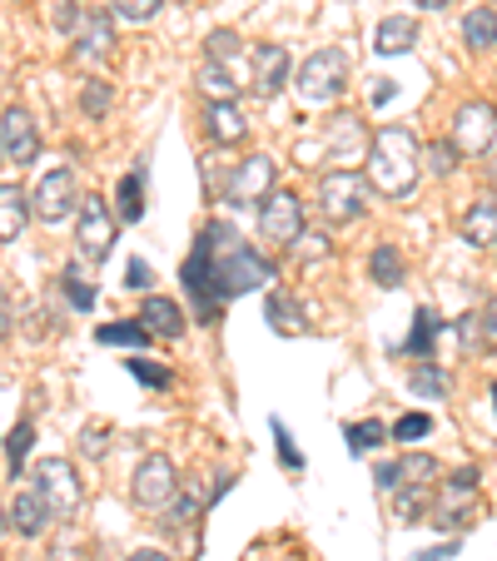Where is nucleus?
<instances>
[{
	"instance_id": "72a5a7b5",
	"label": "nucleus",
	"mask_w": 497,
	"mask_h": 561,
	"mask_svg": "<svg viewBox=\"0 0 497 561\" xmlns=\"http://www.w3.org/2000/svg\"><path fill=\"white\" fill-rule=\"evenodd\" d=\"M408 382H413V392H418V398H448V373H438L433 363H418Z\"/></svg>"
},
{
	"instance_id": "2f4dec72",
	"label": "nucleus",
	"mask_w": 497,
	"mask_h": 561,
	"mask_svg": "<svg viewBox=\"0 0 497 561\" xmlns=\"http://www.w3.org/2000/svg\"><path fill=\"white\" fill-rule=\"evenodd\" d=\"M343 437H349L353 453H373V447H383V437H393V433L379 423V417H363V423H349V433Z\"/></svg>"
},
{
	"instance_id": "f3484780",
	"label": "nucleus",
	"mask_w": 497,
	"mask_h": 561,
	"mask_svg": "<svg viewBox=\"0 0 497 561\" xmlns=\"http://www.w3.org/2000/svg\"><path fill=\"white\" fill-rule=\"evenodd\" d=\"M458 233H463V244H473V249H497V199L493 194H477V199L467 204L463 219H458Z\"/></svg>"
},
{
	"instance_id": "20e7f679",
	"label": "nucleus",
	"mask_w": 497,
	"mask_h": 561,
	"mask_svg": "<svg viewBox=\"0 0 497 561\" xmlns=\"http://www.w3.org/2000/svg\"><path fill=\"white\" fill-rule=\"evenodd\" d=\"M294 90L304 105H334V100L349 90V55L339 45H324L314 50L294 75Z\"/></svg>"
},
{
	"instance_id": "4be33fe9",
	"label": "nucleus",
	"mask_w": 497,
	"mask_h": 561,
	"mask_svg": "<svg viewBox=\"0 0 497 561\" xmlns=\"http://www.w3.org/2000/svg\"><path fill=\"white\" fill-rule=\"evenodd\" d=\"M418 45V21L413 15H383L373 31V50L379 55H408Z\"/></svg>"
},
{
	"instance_id": "9d476101",
	"label": "nucleus",
	"mask_w": 497,
	"mask_h": 561,
	"mask_svg": "<svg viewBox=\"0 0 497 561\" xmlns=\"http://www.w3.org/2000/svg\"><path fill=\"white\" fill-rule=\"evenodd\" d=\"M80 199H86V194H80L70 170H45L41 184L31 190V209L41 214V224H60Z\"/></svg>"
},
{
	"instance_id": "8fccbe9b",
	"label": "nucleus",
	"mask_w": 497,
	"mask_h": 561,
	"mask_svg": "<svg viewBox=\"0 0 497 561\" xmlns=\"http://www.w3.org/2000/svg\"><path fill=\"white\" fill-rule=\"evenodd\" d=\"M458 551V541H448V547H433V551H418L413 561H443V557H453Z\"/></svg>"
},
{
	"instance_id": "a211bd4d",
	"label": "nucleus",
	"mask_w": 497,
	"mask_h": 561,
	"mask_svg": "<svg viewBox=\"0 0 497 561\" xmlns=\"http://www.w3.org/2000/svg\"><path fill=\"white\" fill-rule=\"evenodd\" d=\"M139 323H145V333L149 339H184V308L174 304V298H159V294H149L145 304H139Z\"/></svg>"
},
{
	"instance_id": "9b49d317",
	"label": "nucleus",
	"mask_w": 497,
	"mask_h": 561,
	"mask_svg": "<svg viewBox=\"0 0 497 561\" xmlns=\"http://www.w3.org/2000/svg\"><path fill=\"white\" fill-rule=\"evenodd\" d=\"M497 139V110L487 100H473L453 115V145L458 154H487Z\"/></svg>"
},
{
	"instance_id": "bb28decb",
	"label": "nucleus",
	"mask_w": 497,
	"mask_h": 561,
	"mask_svg": "<svg viewBox=\"0 0 497 561\" xmlns=\"http://www.w3.org/2000/svg\"><path fill=\"white\" fill-rule=\"evenodd\" d=\"M463 41H467V50H493L497 45V15L487 5L463 15Z\"/></svg>"
},
{
	"instance_id": "a18cd8bd",
	"label": "nucleus",
	"mask_w": 497,
	"mask_h": 561,
	"mask_svg": "<svg viewBox=\"0 0 497 561\" xmlns=\"http://www.w3.org/2000/svg\"><path fill=\"white\" fill-rule=\"evenodd\" d=\"M418 517H423V492H403L398 497V522H408L413 527Z\"/></svg>"
},
{
	"instance_id": "5701e85b",
	"label": "nucleus",
	"mask_w": 497,
	"mask_h": 561,
	"mask_svg": "<svg viewBox=\"0 0 497 561\" xmlns=\"http://www.w3.org/2000/svg\"><path fill=\"white\" fill-rule=\"evenodd\" d=\"M50 522H55V517H50V507H45V497H41L35 488H25L21 497L11 502V527L21 531V537H41V531L50 527Z\"/></svg>"
},
{
	"instance_id": "c756f323",
	"label": "nucleus",
	"mask_w": 497,
	"mask_h": 561,
	"mask_svg": "<svg viewBox=\"0 0 497 561\" xmlns=\"http://www.w3.org/2000/svg\"><path fill=\"white\" fill-rule=\"evenodd\" d=\"M194 482H200V477H194ZM194 482H180V497L170 502V522H174V527L194 522L204 512V502H210V497H204V488H194Z\"/></svg>"
},
{
	"instance_id": "37998d69",
	"label": "nucleus",
	"mask_w": 497,
	"mask_h": 561,
	"mask_svg": "<svg viewBox=\"0 0 497 561\" xmlns=\"http://www.w3.org/2000/svg\"><path fill=\"white\" fill-rule=\"evenodd\" d=\"M274 443H279V457H284L289 472H304V453L294 447V437H289V427L279 423V417H274Z\"/></svg>"
},
{
	"instance_id": "f8f14e48",
	"label": "nucleus",
	"mask_w": 497,
	"mask_h": 561,
	"mask_svg": "<svg viewBox=\"0 0 497 561\" xmlns=\"http://www.w3.org/2000/svg\"><path fill=\"white\" fill-rule=\"evenodd\" d=\"M289 70H294V60H289L284 45L264 41V45H255V50H249V85H255V95L274 100L279 90L289 85Z\"/></svg>"
},
{
	"instance_id": "7ed1b4c3",
	"label": "nucleus",
	"mask_w": 497,
	"mask_h": 561,
	"mask_svg": "<svg viewBox=\"0 0 497 561\" xmlns=\"http://www.w3.org/2000/svg\"><path fill=\"white\" fill-rule=\"evenodd\" d=\"M60 31L70 35L75 60H105L110 45H115V11H100L86 0H65Z\"/></svg>"
},
{
	"instance_id": "473e14b6",
	"label": "nucleus",
	"mask_w": 497,
	"mask_h": 561,
	"mask_svg": "<svg viewBox=\"0 0 497 561\" xmlns=\"http://www.w3.org/2000/svg\"><path fill=\"white\" fill-rule=\"evenodd\" d=\"M423 170L438 174V180L458 170V145H453V139H433V145L423 149Z\"/></svg>"
},
{
	"instance_id": "c9c22d12",
	"label": "nucleus",
	"mask_w": 497,
	"mask_h": 561,
	"mask_svg": "<svg viewBox=\"0 0 497 561\" xmlns=\"http://www.w3.org/2000/svg\"><path fill=\"white\" fill-rule=\"evenodd\" d=\"M239 31H210L204 35V60H219V65H229L234 55H239Z\"/></svg>"
},
{
	"instance_id": "a19ab883",
	"label": "nucleus",
	"mask_w": 497,
	"mask_h": 561,
	"mask_svg": "<svg viewBox=\"0 0 497 561\" xmlns=\"http://www.w3.org/2000/svg\"><path fill=\"white\" fill-rule=\"evenodd\" d=\"M125 368L135 373L145 388H170V368H159V363H149V358H129Z\"/></svg>"
},
{
	"instance_id": "49530a36",
	"label": "nucleus",
	"mask_w": 497,
	"mask_h": 561,
	"mask_svg": "<svg viewBox=\"0 0 497 561\" xmlns=\"http://www.w3.org/2000/svg\"><path fill=\"white\" fill-rule=\"evenodd\" d=\"M483 348L497 353V298H487V308H483Z\"/></svg>"
},
{
	"instance_id": "4d7b16f0",
	"label": "nucleus",
	"mask_w": 497,
	"mask_h": 561,
	"mask_svg": "<svg viewBox=\"0 0 497 561\" xmlns=\"http://www.w3.org/2000/svg\"><path fill=\"white\" fill-rule=\"evenodd\" d=\"M11 531V507H0V537Z\"/></svg>"
},
{
	"instance_id": "ea45409f",
	"label": "nucleus",
	"mask_w": 497,
	"mask_h": 561,
	"mask_svg": "<svg viewBox=\"0 0 497 561\" xmlns=\"http://www.w3.org/2000/svg\"><path fill=\"white\" fill-rule=\"evenodd\" d=\"M428 433H433V417L428 413H408V417H398V427H393L398 443H418V437H428Z\"/></svg>"
},
{
	"instance_id": "f03ea898",
	"label": "nucleus",
	"mask_w": 497,
	"mask_h": 561,
	"mask_svg": "<svg viewBox=\"0 0 497 561\" xmlns=\"http://www.w3.org/2000/svg\"><path fill=\"white\" fill-rule=\"evenodd\" d=\"M418 170H423V154H418L413 129L383 125L379 135H373L369 164H363L369 184L383 194V199H403V194H413V184H418Z\"/></svg>"
},
{
	"instance_id": "09e8293b",
	"label": "nucleus",
	"mask_w": 497,
	"mask_h": 561,
	"mask_svg": "<svg viewBox=\"0 0 497 561\" xmlns=\"http://www.w3.org/2000/svg\"><path fill=\"white\" fill-rule=\"evenodd\" d=\"M11 323H15V308H11V298L0 294V339H11Z\"/></svg>"
},
{
	"instance_id": "6e6d98bb",
	"label": "nucleus",
	"mask_w": 497,
	"mask_h": 561,
	"mask_svg": "<svg viewBox=\"0 0 497 561\" xmlns=\"http://www.w3.org/2000/svg\"><path fill=\"white\" fill-rule=\"evenodd\" d=\"M413 5H418V11H443L448 0H413Z\"/></svg>"
},
{
	"instance_id": "bf43d9fd",
	"label": "nucleus",
	"mask_w": 497,
	"mask_h": 561,
	"mask_svg": "<svg viewBox=\"0 0 497 561\" xmlns=\"http://www.w3.org/2000/svg\"><path fill=\"white\" fill-rule=\"evenodd\" d=\"M493 398H497V382H493Z\"/></svg>"
},
{
	"instance_id": "6ab92c4d",
	"label": "nucleus",
	"mask_w": 497,
	"mask_h": 561,
	"mask_svg": "<svg viewBox=\"0 0 497 561\" xmlns=\"http://www.w3.org/2000/svg\"><path fill=\"white\" fill-rule=\"evenodd\" d=\"M264 318H269V329L284 333V339H304L308 333V313L298 308V298L289 294V288H269L264 294Z\"/></svg>"
},
{
	"instance_id": "e433bc0d",
	"label": "nucleus",
	"mask_w": 497,
	"mask_h": 561,
	"mask_svg": "<svg viewBox=\"0 0 497 561\" xmlns=\"http://www.w3.org/2000/svg\"><path fill=\"white\" fill-rule=\"evenodd\" d=\"M159 5H165V0H110V11H115L120 21H135V25L155 21Z\"/></svg>"
},
{
	"instance_id": "412c9836",
	"label": "nucleus",
	"mask_w": 497,
	"mask_h": 561,
	"mask_svg": "<svg viewBox=\"0 0 497 561\" xmlns=\"http://www.w3.org/2000/svg\"><path fill=\"white\" fill-rule=\"evenodd\" d=\"M204 135H210L214 145H239V139L249 135V119H244L239 100H229V105H210V110H204Z\"/></svg>"
},
{
	"instance_id": "dca6fc26",
	"label": "nucleus",
	"mask_w": 497,
	"mask_h": 561,
	"mask_svg": "<svg viewBox=\"0 0 497 561\" xmlns=\"http://www.w3.org/2000/svg\"><path fill=\"white\" fill-rule=\"evenodd\" d=\"M324 149L334 164H359L363 149H373L369 125H363L359 115H334V125H328V135H324Z\"/></svg>"
},
{
	"instance_id": "052dcab7",
	"label": "nucleus",
	"mask_w": 497,
	"mask_h": 561,
	"mask_svg": "<svg viewBox=\"0 0 497 561\" xmlns=\"http://www.w3.org/2000/svg\"><path fill=\"white\" fill-rule=\"evenodd\" d=\"M0 149H5V145H0Z\"/></svg>"
},
{
	"instance_id": "ddd939ff",
	"label": "nucleus",
	"mask_w": 497,
	"mask_h": 561,
	"mask_svg": "<svg viewBox=\"0 0 497 561\" xmlns=\"http://www.w3.org/2000/svg\"><path fill=\"white\" fill-rule=\"evenodd\" d=\"M473 507H477V472L463 467V472H453L443 482V492H438V522L433 527H467Z\"/></svg>"
},
{
	"instance_id": "a878e982",
	"label": "nucleus",
	"mask_w": 497,
	"mask_h": 561,
	"mask_svg": "<svg viewBox=\"0 0 497 561\" xmlns=\"http://www.w3.org/2000/svg\"><path fill=\"white\" fill-rule=\"evenodd\" d=\"M115 204H120V224H139L145 219V164H135V170L120 180V190H115Z\"/></svg>"
},
{
	"instance_id": "1a4fd4ad",
	"label": "nucleus",
	"mask_w": 497,
	"mask_h": 561,
	"mask_svg": "<svg viewBox=\"0 0 497 561\" xmlns=\"http://www.w3.org/2000/svg\"><path fill=\"white\" fill-rule=\"evenodd\" d=\"M259 239L274 249H294L304 239V204H298V194L274 190L259 204Z\"/></svg>"
},
{
	"instance_id": "603ef678",
	"label": "nucleus",
	"mask_w": 497,
	"mask_h": 561,
	"mask_svg": "<svg viewBox=\"0 0 497 561\" xmlns=\"http://www.w3.org/2000/svg\"><path fill=\"white\" fill-rule=\"evenodd\" d=\"M373 482H379L383 492H393V462H379V472H373Z\"/></svg>"
},
{
	"instance_id": "423d86ee",
	"label": "nucleus",
	"mask_w": 497,
	"mask_h": 561,
	"mask_svg": "<svg viewBox=\"0 0 497 561\" xmlns=\"http://www.w3.org/2000/svg\"><path fill=\"white\" fill-rule=\"evenodd\" d=\"M115 209H110L100 194H86L80 199V219H75V244H80V254H86V264H105L110 249H115Z\"/></svg>"
},
{
	"instance_id": "b1692460",
	"label": "nucleus",
	"mask_w": 497,
	"mask_h": 561,
	"mask_svg": "<svg viewBox=\"0 0 497 561\" xmlns=\"http://www.w3.org/2000/svg\"><path fill=\"white\" fill-rule=\"evenodd\" d=\"M194 85H200V95L210 100V105H229V100H239V80H234V70L219 65V60H204L200 75H194Z\"/></svg>"
},
{
	"instance_id": "7c9ffc66",
	"label": "nucleus",
	"mask_w": 497,
	"mask_h": 561,
	"mask_svg": "<svg viewBox=\"0 0 497 561\" xmlns=\"http://www.w3.org/2000/svg\"><path fill=\"white\" fill-rule=\"evenodd\" d=\"M95 339L105 343V348H145L149 333H145V323H105Z\"/></svg>"
},
{
	"instance_id": "c03bdc74",
	"label": "nucleus",
	"mask_w": 497,
	"mask_h": 561,
	"mask_svg": "<svg viewBox=\"0 0 497 561\" xmlns=\"http://www.w3.org/2000/svg\"><path fill=\"white\" fill-rule=\"evenodd\" d=\"M458 339H463V348H477V343H483V318L477 313L458 318Z\"/></svg>"
},
{
	"instance_id": "5fc2aeb1",
	"label": "nucleus",
	"mask_w": 497,
	"mask_h": 561,
	"mask_svg": "<svg viewBox=\"0 0 497 561\" xmlns=\"http://www.w3.org/2000/svg\"><path fill=\"white\" fill-rule=\"evenodd\" d=\"M50 561H75V547H70V541H65V547H55Z\"/></svg>"
},
{
	"instance_id": "13d9d810",
	"label": "nucleus",
	"mask_w": 497,
	"mask_h": 561,
	"mask_svg": "<svg viewBox=\"0 0 497 561\" xmlns=\"http://www.w3.org/2000/svg\"><path fill=\"white\" fill-rule=\"evenodd\" d=\"M493 184H497V164H493Z\"/></svg>"
},
{
	"instance_id": "f704fd0d",
	"label": "nucleus",
	"mask_w": 497,
	"mask_h": 561,
	"mask_svg": "<svg viewBox=\"0 0 497 561\" xmlns=\"http://www.w3.org/2000/svg\"><path fill=\"white\" fill-rule=\"evenodd\" d=\"M31 443H35V427L31 423H15L11 437H5V457H11V477H21L25 457H31Z\"/></svg>"
},
{
	"instance_id": "393cba45",
	"label": "nucleus",
	"mask_w": 497,
	"mask_h": 561,
	"mask_svg": "<svg viewBox=\"0 0 497 561\" xmlns=\"http://www.w3.org/2000/svg\"><path fill=\"white\" fill-rule=\"evenodd\" d=\"M428 482H438V462L428 453H408L393 462V488L398 492H423Z\"/></svg>"
},
{
	"instance_id": "58836bf2",
	"label": "nucleus",
	"mask_w": 497,
	"mask_h": 561,
	"mask_svg": "<svg viewBox=\"0 0 497 561\" xmlns=\"http://www.w3.org/2000/svg\"><path fill=\"white\" fill-rule=\"evenodd\" d=\"M80 105H86V115H105L110 110V85L105 80H86V85H80Z\"/></svg>"
},
{
	"instance_id": "4468645a",
	"label": "nucleus",
	"mask_w": 497,
	"mask_h": 561,
	"mask_svg": "<svg viewBox=\"0 0 497 561\" xmlns=\"http://www.w3.org/2000/svg\"><path fill=\"white\" fill-rule=\"evenodd\" d=\"M269 194H274V159L269 154H249L234 170V180H229V204H264Z\"/></svg>"
},
{
	"instance_id": "f257e3e1",
	"label": "nucleus",
	"mask_w": 497,
	"mask_h": 561,
	"mask_svg": "<svg viewBox=\"0 0 497 561\" xmlns=\"http://www.w3.org/2000/svg\"><path fill=\"white\" fill-rule=\"evenodd\" d=\"M269 278H274V259H264L234 224H224V219L204 224L194 254L184 259V288H190V298L200 304L204 323H214L229 298L249 294V288L269 284Z\"/></svg>"
},
{
	"instance_id": "6e6552de",
	"label": "nucleus",
	"mask_w": 497,
	"mask_h": 561,
	"mask_svg": "<svg viewBox=\"0 0 497 561\" xmlns=\"http://www.w3.org/2000/svg\"><path fill=\"white\" fill-rule=\"evenodd\" d=\"M129 492H135L139 507L170 512V502L180 497V472H174V462L165 453H149L145 462L135 467V477H129Z\"/></svg>"
},
{
	"instance_id": "aec40b11",
	"label": "nucleus",
	"mask_w": 497,
	"mask_h": 561,
	"mask_svg": "<svg viewBox=\"0 0 497 561\" xmlns=\"http://www.w3.org/2000/svg\"><path fill=\"white\" fill-rule=\"evenodd\" d=\"M31 194L21 184H0V244H11L25 233V219H31Z\"/></svg>"
},
{
	"instance_id": "cd10ccee",
	"label": "nucleus",
	"mask_w": 497,
	"mask_h": 561,
	"mask_svg": "<svg viewBox=\"0 0 497 561\" xmlns=\"http://www.w3.org/2000/svg\"><path fill=\"white\" fill-rule=\"evenodd\" d=\"M433 339H438V318H433V308H418L413 313V339L403 343V358H428L433 353Z\"/></svg>"
},
{
	"instance_id": "864d4df0",
	"label": "nucleus",
	"mask_w": 497,
	"mask_h": 561,
	"mask_svg": "<svg viewBox=\"0 0 497 561\" xmlns=\"http://www.w3.org/2000/svg\"><path fill=\"white\" fill-rule=\"evenodd\" d=\"M129 561H170V557H165V551H135Z\"/></svg>"
},
{
	"instance_id": "0eeeda50",
	"label": "nucleus",
	"mask_w": 497,
	"mask_h": 561,
	"mask_svg": "<svg viewBox=\"0 0 497 561\" xmlns=\"http://www.w3.org/2000/svg\"><path fill=\"white\" fill-rule=\"evenodd\" d=\"M35 492L45 497L55 522H70L75 512H80V477H75V467L65 462V457H41V467H35Z\"/></svg>"
},
{
	"instance_id": "39448f33",
	"label": "nucleus",
	"mask_w": 497,
	"mask_h": 561,
	"mask_svg": "<svg viewBox=\"0 0 497 561\" xmlns=\"http://www.w3.org/2000/svg\"><path fill=\"white\" fill-rule=\"evenodd\" d=\"M369 174H353V170H334L318 180V209L328 214L334 224H353L363 209H369Z\"/></svg>"
},
{
	"instance_id": "c85d7f7f",
	"label": "nucleus",
	"mask_w": 497,
	"mask_h": 561,
	"mask_svg": "<svg viewBox=\"0 0 497 561\" xmlns=\"http://www.w3.org/2000/svg\"><path fill=\"white\" fill-rule=\"evenodd\" d=\"M369 278H373L379 288H398V284H403V259H398V249H393V244H379V249H373Z\"/></svg>"
},
{
	"instance_id": "2eb2a0df",
	"label": "nucleus",
	"mask_w": 497,
	"mask_h": 561,
	"mask_svg": "<svg viewBox=\"0 0 497 561\" xmlns=\"http://www.w3.org/2000/svg\"><path fill=\"white\" fill-rule=\"evenodd\" d=\"M0 145H5V154H11L15 164H35V154H41V129H35L31 110L11 105L0 115Z\"/></svg>"
},
{
	"instance_id": "de8ad7c7",
	"label": "nucleus",
	"mask_w": 497,
	"mask_h": 561,
	"mask_svg": "<svg viewBox=\"0 0 497 561\" xmlns=\"http://www.w3.org/2000/svg\"><path fill=\"white\" fill-rule=\"evenodd\" d=\"M125 288H149V264L145 259H129V284Z\"/></svg>"
},
{
	"instance_id": "4c0bfd02",
	"label": "nucleus",
	"mask_w": 497,
	"mask_h": 561,
	"mask_svg": "<svg viewBox=\"0 0 497 561\" xmlns=\"http://www.w3.org/2000/svg\"><path fill=\"white\" fill-rule=\"evenodd\" d=\"M65 294H70L75 308H95V288H90V278H80V268H65Z\"/></svg>"
},
{
	"instance_id": "79ce46f5",
	"label": "nucleus",
	"mask_w": 497,
	"mask_h": 561,
	"mask_svg": "<svg viewBox=\"0 0 497 561\" xmlns=\"http://www.w3.org/2000/svg\"><path fill=\"white\" fill-rule=\"evenodd\" d=\"M80 453L95 457V462H100V457L110 453V427H105V423H90L86 433H80Z\"/></svg>"
},
{
	"instance_id": "3c124183",
	"label": "nucleus",
	"mask_w": 497,
	"mask_h": 561,
	"mask_svg": "<svg viewBox=\"0 0 497 561\" xmlns=\"http://www.w3.org/2000/svg\"><path fill=\"white\" fill-rule=\"evenodd\" d=\"M393 100V80H373V105H388Z\"/></svg>"
}]
</instances>
